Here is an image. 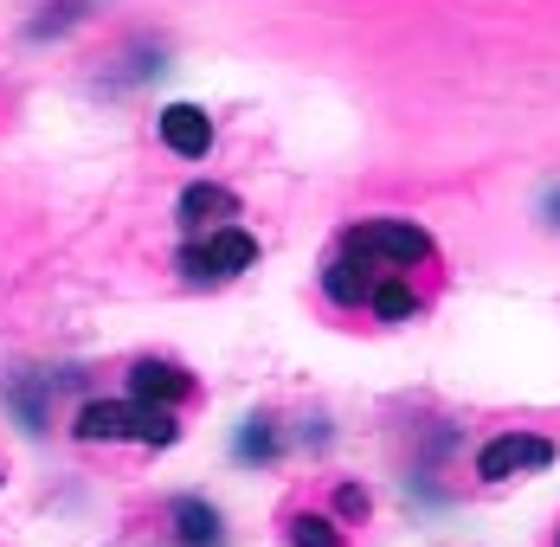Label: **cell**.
<instances>
[{"instance_id": "cell-1", "label": "cell", "mask_w": 560, "mask_h": 547, "mask_svg": "<svg viewBox=\"0 0 560 547\" xmlns=\"http://www.w3.org/2000/svg\"><path fill=\"white\" fill-rule=\"evenodd\" d=\"M432 258V232L412 219H361L341 232L323 265V290L341 310H374L381 323H406L419 310L412 271Z\"/></svg>"}, {"instance_id": "cell-9", "label": "cell", "mask_w": 560, "mask_h": 547, "mask_svg": "<svg viewBox=\"0 0 560 547\" xmlns=\"http://www.w3.org/2000/svg\"><path fill=\"white\" fill-rule=\"evenodd\" d=\"M290 547H341V528H329L323 515H296L290 522Z\"/></svg>"}, {"instance_id": "cell-7", "label": "cell", "mask_w": 560, "mask_h": 547, "mask_svg": "<svg viewBox=\"0 0 560 547\" xmlns=\"http://www.w3.org/2000/svg\"><path fill=\"white\" fill-rule=\"evenodd\" d=\"M225 219H238V200H232L225 187H187V194H180V225H194V232H220Z\"/></svg>"}, {"instance_id": "cell-2", "label": "cell", "mask_w": 560, "mask_h": 547, "mask_svg": "<svg viewBox=\"0 0 560 547\" xmlns=\"http://www.w3.org/2000/svg\"><path fill=\"white\" fill-rule=\"evenodd\" d=\"M78 438H122V444H174V412L136 399H91L78 406Z\"/></svg>"}, {"instance_id": "cell-3", "label": "cell", "mask_w": 560, "mask_h": 547, "mask_svg": "<svg viewBox=\"0 0 560 547\" xmlns=\"http://www.w3.org/2000/svg\"><path fill=\"white\" fill-rule=\"evenodd\" d=\"M174 265H180L187 283H225V277H238V271L258 265V238L238 232V225H220V232H200L194 245H180Z\"/></svg>"}, {"instance_id": "cell-4", "label": "cell", "mask_w": 560, "mask_h": 547, "mask_svg": "<svg viewBox=\"0 0 560 547\" xmlns=\"http://www.w3.org/2000/svg\"><path fill=\"white\" fill-rule=\"evenodd\" d=\"M555 464V444L535 432H503L490 438L483 451H477V477L483 484H509V477H522V470H548Z\"/></svg>"}, {"instance_id": "cell-10", "label": "cell", "mask_w": 560, "mask_h": 547, "mask_svg": "<svg viewBox=\"0 0 560 547\" xmlns=\"http://www.w3.org/2000/svg\"><path fill=\"white\" fill-rule=\"evenodd\" d=\"M271 419H252V432H245V444H238V457H271Z\"/></svg>"}, {"instance_id": "cell-5", "label": "cell", "mask_w": 560, "mask_h": 547, "mask_svg": "<svg viewBox=\"0 0 560 547\" xmlns=\"http://www.w3.org/2000/svg\"><path fill=\"white\" fill-rule=\"evenodd\" d=\"M187 393H194V374L174 368V361H136V368H129V399H136V406L174 412Z\"/></svg>"}, {"instance_id": "cell-6", "label": "cell", "mask_w": 560, "mask_h": 547, "mask_svg": "<svg viewBox=\"0 0 560 547\" xmlns=\"http://www.w3.org/2000/svg\"><path fill=\"white\" fill-rule=\"evenodd\" d=\"M162 142H168L174 155H207V149H213V123H207V109H194V104L162 109Z\"/></svg>"}, {"instance_id": "cell-8", "label": "cell", "mask_w": 560, "mask_h": 547, "mask_svg": "<svg viewBox=\"0 0 560 547\" xmlns=\"http://www.w3.org/2000/svg\"><path fill=\"white\" fill-rule=\"evenodd\" d=\"M174 547H220V515L207 502H174Z\"/></svg>"}]
</instances>
